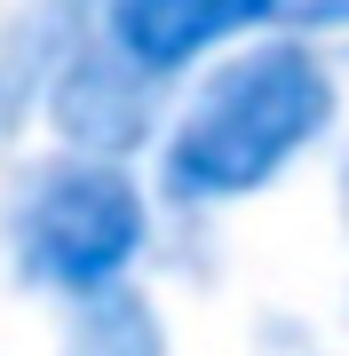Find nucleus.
Listing matches in <instances>:
<instances>
[{
  "label": "nucleus",
  "instance_id": "4",
  "mask_svg": "<svg viewBox=\"0 0 349 356\" xmlns=\"http://www.w3.org/2000/svg\"><path fill=\"white\" fill-rule=\"evenodd\" d=\"M48 111H56V127H64L88 159H119V151H135V143L151 135L159 103H151V72H135L111 40H95V48H79L72 64L56 72Z\"/></svg>",
  "mask_w": 349,
  "mask_h": 356
},
{
  "label": "nucleus",
  "instance_id": "3",
  "mask_svg": "<svg viewBox=\"0 0 349 356\" xmlns=\"http://www.w3.org/2000/svg\"><path fill=\"white\" fill-rule=\"evenodd\" d=\"M286 16V0H104V40L127 56L135 72L167 79L183 64H199L207 48H231L238 32Z\"/></svg>",
  "mask_w": 349,
  "mask_h": 356
},
{
  "label": "nucleus",
  "instance_id": "8",
  "mask_svg": "<svg viewBox=\"0 0 349 356\" xmlns=\"http://www.w3.org/2000/svg\"><path fill=\"white\" fill-rule=\"evenodd\" d=\"M341 182H349V166H341Z\"/></svg>",
  "mask_w": 349,
  "mask_h": 356
},
{
  "label": "nucleus",
  "instance_id": "5",
  "mask_svg": "<svg viewBox=\"0 0 349 356\" xmlns=\"http://www.w3.org/2000/svg\"><path fill=\"white\" fill-rule=\"evenodd\" d=\"M95 16H104V0H24L0 24V143L56 88V72L79 56V24H95Z\"/></svg>",
  "mask_w": 349,
  "mask_h": 356
},
{
  "label": "nucleus",
  "instance_id": "2",
  "mask_svg": "<svg viewBox=\"0 0 349 356\" xmlns=\"http://www.w3.org/2000/svg\"><path fill=\"white\" fill-rule=\"evenodd\" d=\"M143 238H151V214H143V191L119 175V159H56L16 191L8 206V254L16 277L40 293H111L135 269Z\"/></svg>",
  "mask_w": 349,
  "mask_h": 356
},
{
  "label": "nucleus",
  "instance_id": "6",
  "mask_svg": "<svg viewBox=\"0 0 349 356\" xmlns=\"http://www.w3.org/2000/svg\"><path fill=\"white\" fill-rule=\"evenodd\" d=\"M64 356H167V332H159V309L143 293L111 285V293H88L79 317L64 332Z\"/></svg>",
  "mask_w": 349,
  "mask_h": 356
},
{
  "label": "nucleus",
  "instance_id": "7",
  "mask_svg": "<svg viewBox=\"0 0 349 356\" xmlns=\"http://www.w3.org/2000/svg\"><path fill=\"white\" fill-rule=\"evenodd\" d=\"M286 16H302V24H349V0H286Z\"/></svg>",
  "mask_w": 349,
  "mask_h": 356
},
{
  "label": "nucleus",
  "instance_id": "1",
  "mask_svg": "<svg viewBox=\"0 0 349 356\" xmlns=\"http://www.w3.org/2000/svg\"><path fill=\"white\" fill-rule=\"evenodd\" d=\"M325 127H334V72L302 40H270V48L231 56L191 95L159 166L183 206H222L270 191Z\"/></svg>",
  "mask_w": 349,
  "mask_h": 356
}]
</instances>
